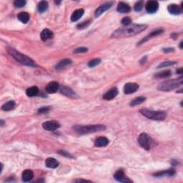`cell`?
Listing matches in <instances>:
<instances>
[{
	"label": "cell",
	"instance_id": "cell-1",
	"mask_svg": "<svg viewBox=\"0 0 183 183\" xmlns=\"http://www.w3.org/2000/svg\"><path fill=\"white\" fill-rule=\"evenodd\" d=\"M147 26L145 25H130L125 26L114 31L112 37L114 38H122L134 36L143 32L144 30H145V29H147Z\"/></svg>",
	"mask_w": 183,
	"mask_h": 183
},
{
	"label": "cell",
	"instance_id": "cell-2",
	"mask_svg": "<svg viewBox=\"0 0 183 183\" xmlns=\"http://www.w3.org/2000/svg\"><path fill=\"white\" fill-rule=\"evenodd\" d=\"M7 51H8L9 54L12 57H13V58L15 59L17 62H20V63L24 64V65L33 66V67L37 66L36 63H35L32 60H31L29 57L26 56L25 55H22V53L19 52L15 50V49H12V48L11 47H9L8 49H7Z\"/></svg>",
	"mask_w": 183,
	"mask_h": 183
},
{
	"label": "cell",
	"instance_id": "cell-3",
	"mask_svg": "<svg viewBox=\"0 0 183 183\" xmlns=\"http://www.w3.org/2000/svg\"><path fill=\"white\" fill-rule=\"evenodd\" d=\"M74 130L76 132L80 134H86L94 133L99 131L105 130L106 127L102 125H75L73 127Z\"/></svg>",
	"mask_w": 183,
	"mask_h": 183
},
{
	"label": "cell",
	"instance_id": "cell-4",
	"mask_svg": "<svg viewBox=\"0 0 183 183\" xmlns=\"http://www.w3.org/2000/svg\"><path fill=\"white\" fill-rule=\"evenodd\" d=\"M183 83V78L182 77H179L177 79H169V80H166L160 83L158 87V90L160 91H170V90H175L179 87L181 86Z\"/></svg>",
	"mask_w": 183,
	"mask_h": 183
},
{
	"label": "cell",
	"instance_id": "cell-5",
	"mask_svg": "<svg viewBox=\"0 0 183 183\" xmlns=\"http://www.w3.org/2000/svg\"><path fill=\"white\" fill-rule=\"evenodd\" d=\"M140 112L148 119L156 121H162L166 117V113L163 111H153L144 108L140 110Z\"/></svg>",
	"mask_w": 183,
	"mask_h": 183
},
{
	"label": "cell",
	"instance_id": "cell-6",
	"mask_svg": "<svg viewBox=\"0 0 183 183\" xmlns=\"http://www.w3.org/2000/svg\"><path fill=\"white\" fill-rule=\"evenodd\" d=\"M138 143L143 149L149 150L152 145V139L150 136L147 133H142L138 137Z\"/></svg>",
	"mask_w": 183,
	"mask_h": 183
},
{
	"label": "cell",
	"instance_id": "cell-7",
	"mask_svg": "<svg viewBox=\"0 0 183 183\" xmlns=\"http://www.w3.org/2000/svg\"><path fill=\"white\" fill-rule=\"evenodd\" d=\"M138 89H139V85L137 83L129 82L125 84L124 87V92L126 95H130V94L135 92Z\"/></svg>",
	"mask_w": 183,
	"mask_h": 183
},
{
	"label": "cell",
	"instance_id": "cell-8",
	"mask_svg": "<svg viewBox=\"0 0 183 183\" xmlns=\"http://www.w3.org/2000/svg\"><path fill=\"white\" fill-rule=\"evenodd\" d=\"M145 8L147 12L149 14H153L158 10L159 4L157 1L152 0V1H149L146 3Z\"/></svg>",
	"mask_w": 183,
	"mask_h": 183
},
{
	"label": "cell",
	"instance_id": "cell-9",
	"mask_svg": "<svg viewBox=\"0 0 183 183\" xmlns=\"http://www.w3.org/2000/svg\"><path fill=\"white\" fill-rule=\"evenodd\" d=\"M114 179L118 181V182H131L132 180H130L128 177H127L126 175H125V173L122 170H119L116 172L115 174L114 175Z\"/></svg>",
	"mask_w": 183,
	"mask_h": 183
},
{
	"label": "cell",
	"instance_id": "cell-10",
	"mask_svg": "<svg viewBox=\"0 0 183 183\" xmlns=\"http://www.w3.org/2000/svg\"><path fill=\"white\" fill-rule=\"evenodd\" d=\"M60 127V125L56 121H47L42 124V127L47 131H55Z\"/></svg>",
	"mask_w": 183,
	"mask_h": 183
},
{
	"label": "cell",
	"instance_id": "cell-11",
	"mask_svg": "<svg viewBox=\"0 0 183 183\" xmlns=\"http://www.w3.org/2000/svg\"><path fill=\"white\" fill-rule=\"evenodd\" d=\"M112 2H107L103 4H102L99 6L98 8L96 10L95 13V17H98V16H99L102 14H103V13L106 12L107 10H109V9L112 6Z\"/></svg>",
	"mask_w": 183,
	"mask_h": 183
},
{
	"label": "cell",
	"instance_id": "cell-12",
	"mask_svg": "<svg viewBox=\"0 0 183 183\" xmlns=\"http://www.w3.org/2000/svg\"><path fill=\"white\" fill-rule=\"evenodd\" d=\"M163 32H164V30L162 29H156V30L153 31V32L149 33V34L147 35V37H145V38L142 39L141 41L139 42L138 45H140V44H141L142 43H145V42L148 41V40H151L152 38L155 37H157V36H158V35L162 34Z\"/></svg>",
	"mask_w": 183,
	"mask_h": 183
},
{
	"label": "cell",
	"instance_id": "cell-13",
	"mask_svg": "<svg viewBox=\"0 0 183 183\" xmlns=\"http://www.w3.org/2000/svg\"><path fill=\"white\" fill-rule=\"evenodd\" d=\"M118 95V90L116 87H113L108 90L106 93L103 95V99H106V100H112L114 98L117 97Z\"/></svg>",
	"mask_w": 183,
	"mask_h": 183
},
{
	"label": "cell",
	"instance_id": "cell-14",
	"mask_svg": "<svg viewBox=\"0 0 183 183\" xmlns=\"http://www.w3.org/2000/svg\"><path fill=\"white\" fill-rule=\"evenodd\" d=\"M59 84L57 82H51L46 86V92L49 94H54L59 90Z\"/></svg>",
	"mask_w": 183,
	"mask_h": 183
},
{
	"label": "cell",
	"instance_id": "cell-15",
	"mask_svg": "<svg viewBox=\"0 0 183 183\" xmlns=\"http://www.w3.org/2000/svg\"><path fill=\"white\" fill-rule=\"evenodd\" d=\"M167 10L170 14H174V15H178L182 12V9L179 5L175 4H170L167 7Z\"/></svg>",
	"mask_w": 183,
	"mask_h": 183
},
{
	"label": "cell",
	"instance_id": "cell-16",
	"mask_svg": "<svg viewBox=\"0 0 183 183\" xmlns=\"http://www.w3.org/2000/svg\"><path fill=\"white\" fill-rule=\"evenodd\" d=\"M109 144V140L106 137H99L95 142V145L96 147H105Z\"/></svg>",
	"mask_w": 183,
	"mask_h": 183
},
{
	"label": "cell",
	"instance_id": "cell-17",
	"mask_svg": "<svg viewBox=\"0 0 183 183\" xmlns=\"http://www.w3.org/2000/svg\"><path fill=\"white\" fill-rule=\"evenodd\" d=\"M84 13V11L83 9H78V10H75L71 16V21L72 22L78 21V20L83 16Z\"/></svg>",
	"mask_w": 183,
	"mask_h": 183
},
{
	"label": "cell",
	"instance_id": "cell-18",
	"mask_svg": "<svg viewBox=\"0 0 183 183\" xmlns=\"http://www.w3.org/2000/svg\"><path fill=\"white\" fill-rule=\"evenodd\" d=\"M33 177H34V173H33L32 170H26L23 172L22 176V180L25 182H29V181L32 180Z\"/></svg>",
	"mask_w": 183,
	"mask_h": 183
},
{
	"label": "cell",
	"instance_id": "cell-19",
	"mask_svg": "<svg viewBox=\"0 0 183 183\" xmlns=\"http://www.w3.org/2000/svg\"><path fill=\"white\" fill-rule=\"evenodd\" d=\"M45 165L46 167L48 168H57L59 166V162L57 161L56 159L52 158H49L46 160L45 161Z\"/></svg>",
	"mask_w": 183,
	"mask_h": 183
},
{
	"label": "cell",
	"instance_id": "cell-20",
	"mask_svg": "<svg viewBox=\"0 0 183 183\" xmlns=\"http://www.w3.org/2000/svg\"><path fill=\"white\" fill-rule=\"evenodd\" d=\"M53 35H54V34H53V32L51 30H49V29H44L41 32L40 37H41L42 41H47V40L52 38Z\"/></svg>",
	"mask_w": 183,
	"mask_h": 183
},
{
	"label": "cell",
	"instance_id": "cell-21",
	"mask_svg": "<svg viewBox=\"0 0 183 183\" xmlns=\"http://www.w3.org/2000/svg\"><path fill=\"white\" fill-rule=\"evenodd\" d=\"M60 92L64 95L67 96V97H72L74 98L76 96L75 93L73 92V90L72 89L66 86H62L60 88Z\"/></svg>",
	"mask_w": 183,
	"mask_h": 183
},
{
	"label": "cell",
	"instance_id": "cell-22",
	"mask_svg": "<svg viewBox=\"0 0 183 183\" xmlns=\"http://www.w3.org/2000/svg\"><path fill=\"white\" fill-rule=\"evenodd\" d=\"M117 10L120 13H128L130 12L131 8L125 2H120L118 4Z\"/></svg>",
	"mask_w": 183,
	"mask_h": 183
},
{
	"label": "cell",
	"instance_id": "cell-23",
	"mask_svg": "<svg viewBox=\"0 0 183 183\" xmlns=\"http://www.w3.org/2000/svg\"><path fill=\"white\" fill-rule=\"evenodd\" d=\"M175 174V170L173 169H169L167 170L159 172L158 173L154 174V176L155 177H162V176H173Z\"/></svg>",
	"mask_w": 183,
	"mask_h": 183
},
{
	"label": "cell",
	"instance_id": "cell-24",
	"mask_svg": "<svg viewBox=\"0 0 183 183\" xmlns=\"http://www.w3.org/2000/svg\"><path fill=\"white\" fill-rule=\"evenodd\" d=\"M17 18L20 22H22V23L26 24L27 23L29 20V14L27 12H22L18 14Z\"/></svg>",
	"mask_w": 183,
	"mask_h": 183
},
{
	"label": "cell",
	"instance_id": "cell-25",
	"mask_svg": "<svg viewBox=\"0 0 183 183\" xmlns=\"http://www.w3.org/2000/svg\"><path fill=\"white\" fill-rule=\"evenodd\" d=\"M171 75H172V72L170 69H167L156 74L155 77H156V78H159V79H165L167 78V77H170Z\"/></svg>",
	"mask_w": 183,
	"mask_h": 183
},
{
	"label": "cell",
	"instance_id": "cell-26",
	"mask_svg": "<svg viewBox=\"0 0 183 183\" xmlns=\"http://www.w3.org/2000/svg\"><path fill=\"white\" fill-rule=\"evenodd\" d=\"M16 103L14 101H9L7 102L4 103L2 106H1V110L4 111H10L12 110L13 109L15 108Z\"/></svg>",
	"mask_w": 183,
	"mask_h": 183
},
{
	"label": "cell",
	"instance_id": "cell-27",
	"mask_svg": "<svg viewBox=\"0 0 183 183\" xmlns=\"http://www.w3.org/2000/svg\"><path fill=\"white\" fill-rule=\"evenodd\" d=\"M39 93V89L36 86H33L31 87L28 88L26 91V94L28 97H34V96L37 95V94Z\"/></svg>",
	"mask_w": 183,
	"mask_h": 183
},
{
	"label": "cell",
	"instance_id": "cell-28",
	"mask_svg": "<svg viewBox=\"0 0 183 183\" xmlns=\"http://www.w3.org/2000/svg\"><path fill=\"white\" fill-rule=\"evenodd\" d=\"M72 64V61L70 60L69 59H65V60L60 61V62L57 64L56 69L58 70L64 69L65 66L69 65V64Z\"/></svg>",
	"mask_w": 183,
	"mask_h": 183
},
{
	"label": "cell",
	"instance_id": "cell-29",
	"mask_svg": "<svg viewBox=\"0 0 183 183\" xmlns=\"http://www.w3.org/2000/svg\"><path fill=\"white\" fill-rule=\"evenodd\" d=\"M48 7H49V4H48L47 1H42L39 3L37 6V10L39 11V12L43 13L47 10Z\"/></svg>",
	"mask_w": 183,
	"mask_h": 183
},
{
	"label": "cell",
	"instance_id": "cell-30",
	"mask_svg": "<svg viewBox=\"0 0 183 183\" xmlns=\"http://www.w3.org/2000/svg\"><path fill=\"white\" fill-rule=\"evenodd\" d=\"M145 97H137L136 98H134L133 100H132V102H130V106L134 107L136 106V105H140L142 104V102H144L145 101Z\"/></svg>",
	"mask_w": 183,
	"mask_h": 183
},
{
	"label": "cell",
	"instance_id": "cell-31",
	"mask_svg": "<svg viewBox=\"0 0 183 183\" xmlns=\"http://www.w3.org/2000/svg\"><path fill=\"white\" fill-rule=\"evenodd\" d=\"M92 22V20L91 19H89V20H87V21H84L83 22H81V23L78 24V25H77V29H85L86 27H87L89 25L91 24Z\"/></svg>",
	"mask_w": 183,
	"mask_h": 183
},
{
	"label": "cell",
	"instance_id": "cell-32",
	"mask_svg": "<svg viewBox=\"0 0 183 183\" xmlns=\"http://www.w3.org/2000/svg\"><path fill=\"white\" fill-rule=\"evenodd\" d=\"M101 60H99V59H94V60L90 61L87 64L90 67H95V66H97L98 64H99Z\"/></svg>",
	"mask_w": 183,
	"mask_h": 183
},
{
	"label": "cell",
	"instance_id": "cell-33",
	"mask_svg": "<svg viewBox=\"0 0 183 183\" xmlns=\"http://www.w3.org/2000/svg\"><path fill=\"white\" fill-rule=\"evenodd\" d=\"M27 4V1L25 0H16L14 2V5L15 7H18V8H21V7H25Z\"/></svg>",
	"mask_w": 183,
	"mask_h": 183
},
{
	"label": "cell",
	"instance_id": "cell-34",
	"mask_svg": "<svg viewBox=\"0 0 183 183\" xmlns=\"http://www.w3.org/2000/svg\"><path fill=\"white\" fill-rule=\"evenodd\" d=\"M143 5H144L143 1H137V2L134 4V10H135L136 12H140V11L142 10V8H143Z\"/></svg>",
	"mask_w": 183,
	"mask_h": 183
},
{
	"label": "cell",
	"instance_id": "cell-35",
	"mask_svg": "<svg viewBox=\"0 0 183 183\" xmlns=\"http://www.w3.org/2000/svg\"><path fill=\"white\" fill-rule=\"evenodd\" d=\"M121 23L125 27V26H129L132 23V19H131V18L129 17V16H125V17H124L123 19L121 20Z\"/></svg>",
	"mask_w": 183,
	"mask_h": 183
},
{
	"label": "cell",
	"instance_id": "cell-36",
	"mask_svg": "<svg viewBox=\"0 0 183 183\" xmlns=\"http://www.w3.org/2000/svg\"><path fill=\"white\" fill-rule=\"evenodd\" d=\"M176 62H162L158 66V68H162V67H165V66H169L171 65H174Z\"/></svg>",
	"mask_w": 183,
	"mask_h": 183
},
{
	"label": "cell",
	"instance_id": "cell-37",
	"mask_svg": "<svg viewBox=\"0 0 183 183\" xmlns=\"http://www.w3.org/2000/svg\"><path fill=\"white\" fill-rule=\"evenodd\" d=\"M88 51V49L86 47H79L74 50V53L75 54H79V53H84L87 52Z\"/></svg>",
	"mask_w": 183,
	"mask_h": 183
},
{
	"label": "cell",
	"instance_id": "cell-38",
	"mask_svg": "<svg viewBox=\"0 0 183 183\" xmlns=\"http://www.w3.org/2000/svg\"><path fill=\"white\" fill-rule=\"evenodd\" d=\"M49 108L48 107H44V108H41L39 109L38 112L40 114H44V113H47V112H49Z\"/></svg>",
	"mask_w": 183,
	"mask_h": 183
},
{
	"label": "cell",
	"instance_id": "cell-39",
	"mask_svg": "<svg viewBox=\"0 0 183 183\" xmlns=\"http://www.w3.org/2000/svg\"><path fill=\"white\" fill-rule=\"evenodd\" d=\"M58 152L60 153V155H63V156H65V157H66V158H72V155H70L69 153L66 152L64 151V150H60V151H59Z\"/></svg>",
	"mask_w": 183,
	"mask_h": 183
},
{
	"label": "cell",
	"instance_id": "cell-40",
	"mask_svg": "<svg viewBox=\"0 0 183 183\" xmlns=\"http://www.w3.org/2000/svg\"><path fill=\"white\" fill-rule=\"evenodd\" d=\"M164 51V52L168 53V52H173L175 51V49L173 48H164V49H162Z\"/></svg>",
	"mask_w": 183,
	"mask_h": 183
},
{
	"label": "cell",
	"instance_id": "cell-41",
	"mask_svg": "<svg viewBox=\"0 0 183 183\" xmlns=\"http://www.w3.org/2000/svg\"><path fill=\"white\" fill-rule=\"evenodd\" d=\"M75 182H90V181H89V180H75Z\"/></svg>",
	"mask_w": 183,
	"mask_h": 183
},
{
	"label": "cell",
	"instance_id": "cell-42",
	"mask_svg": "<svg viewBox=\"0 0 183 183\" xmlns=\"http://www.w3.org/2000/svg\"><path fill=\"white\" fill-rule=\"evenodd\" d=\"M147 60V57H144L143 58H142V60H140V63H141V64H144V63H145V60Z\"/></svg>",
	"mask_w": 183,
	"mask_h": 183
},
{
	"label": "cell",
	"instance_id": "cell-43",
	"mask_svg": "<svg viewBox=\"0 0 183 183\" xmlns=\"http://www.w3.org/2000/svg\"><path fill=\"white\" fill-rule=\"evenodd\" d=\"M177 74H179V75H182V68H180L178 70H177Z\"/></svg>",
	"mask_w": 183,
	"mask_h": 183
},
{
	"label": "cell",
	"instance_id": "cell-44",
	"mask_svg": "<svg viewBox=\"0 0 183 183\" xmlns=\"http://www.w3.org/2000/svg\"><path fill=\"white\" fill-rule=\"evenodd\" d=\"M177 36H178V35H177V34H173L171 35V37L173 38L174 40H175V39H176V37H177Z\"/></svg>",
	"mask_w": 183,
	"mask_h": 183
},
{
	"label": "cell",
	"instance_id": "cell-45",
	"mask_svg": "<svg viewBox=\"0 0 183 183\" xmlns=\"http://www.w3.org/2000/svg\"><path fill=\"white\" fill-rule=\"evenodd\" d=\"M180 49H182V42H180Z\"/></svg>",
	"mask_w": 183,
	"mask_h": 183
},
{
	"label": "cell",
	"instance_id": "cell-46",
	"mask_svg": "<svg viewBox=\"0 0 183 183\" xmlns=\"http://www.w3.org/2000/svg\"><path fill=\"white\" fill-rule=\"evenodd\" d=\"M55 4H60L61 3V1H55Z\"/></svg>",
	"mask_w": 183,
	"mask_h": 183
}]
</instances>
